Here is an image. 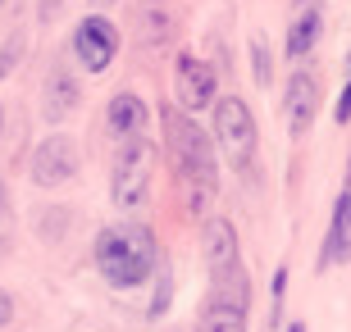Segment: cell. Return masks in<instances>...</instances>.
I'll list each match as a JSON object with an SVG mask.
<instances>
[{
  "label": "cell",
  "mask_w": 351,
  "mask_h": 332,
  "mask_svg": "<svg viewBox=\"0 0 351 332\" xmlns=\"http://www.w3.org/2000/svg\"><path fill=\"white\" fill-rule=\"evenodd\" d=\"M32 182L37 187H46V192H55V187H64V182L78 178V168H82V155L78 146L69 137H60V132H51V137L41 141L37 151H32Z\"/></svg>",
  "instance_id": "7"
},
{
  "label": "cell",
  "mask_w": 351,
  "mask_h": 332,
  "mask_svg": "<svg viewBox=\"0 0 351 332\" xmlns=\"http://www.w3.org/2000/svg\"><path fill=\"white\" fill-rule=\"evenodd\" d=\"M210 137H215V146H219V155L228 159L233 168H247L251 155H256V118H251L247 101L242 96H223V101H215V128H210Z\"/></svg>",
  "instance_id": "5"
},
{
  "label": "cell",
  "mask_w": 351,
  "mask_h": 332,
  "mask_svg": "<svg viewBox=\"0 0 351 332\" xmlns=\"http://www.w3.org/2000/svg\"><path fill=\"white\" fill-rule=\"evenodd\" d=\"M156 159H160V151L146 137L119 141L114 168H110V201H114V209L132 214V209H142V205H146V196H151V178H156Z\"/></svg>",
  "instance_id": "3"
},
{
  "label": "cell",
  "mask_w": 351,
  "mask_h": 332,
  "mask_svg": "<svg viewBox=\"0 0 351 332\" xmlns=\"http://www.w3.org/2000/svg\"><path fill=\"white\" fill-rule=\"evenodd\" d=\"M10 214V192H5V178H0V218Z\"/></svg>",
  "instance_id": "20"
},
{
  "label": "cell",
  "mask_w": 351,
  "mask_h": 332,
  "mask_svg": "<svg viewBox=\"0 0 351 332\" xmlns=\"http://www.w3.org/2000/svg\"><path fill=\"white\" fill-rule=\"evenodd\" d=\"M328 264H351V192H342L338 205H333V223H328L319 268H328Z\"/></svg>",
  "instance_id": "13"
},
{
  "label": "cell",
  "mask_w": 351,
  "mask_h": 332,
  "mask_svg": "<svg viewBox=\"0 0 351 332\" xmlns=\"http://www.w3.org/2000/svg\"><path fill=\"white\" fill-rule=\"evenodd\" d=\"M173 96H178L182 110L201 114L206 105H215V68L206 60H196L192 51H182L173 60Z\"/></svg>",
  "instance_id": "8"
},
{
  "label": "cell",
  "mask_w": 351,
  "mask_h": 332,
  "mask_svg": "<svg viewBox=\"0 0 351 332\" xmlns=\"http://www.w3.org/2000/svg\"><path fill=\"white\" fill-rule=\"evenodd\" d=\"M105 123H110V132H114L119 141H128V137H142V132H146L151 110L142 105V96H132V91H114L110 105H105Z\"/></svg>",
  "instance_id": "11"
},
{
  "label": "cell",
  "mask_w": 351,
  "mask_h": 332,
  "mask_svg": "<svg viewBox=\"0 0 351 332\" xmlns=\"http://www.w3.org/2000/svg\"><path fill=\"white\" fill-rule=\"evenodd\" d=\"M251 73H256V87H269L274 82V55L265 37H251Z\"/></svg>",
  "instance_id": "16"
},
{
  "label": "cell",
  "mask_w": 351,
  "mask_h": 332,
  "mask_svg": "<svg viewBox=\"0 0 351 332\" xmlns=\"http://www.w3.org/2000/svg\"><path fill=\"white\" fill-rule=\"evenodd\" d=\"M215 287L206 296V309L196 319V332H247L251 323V278L247 268L233 264L228 273H215Z\"/></svg>",
  "instance_id": "4"
},
{
  "label": "cell",
  "mask_w": 351,
  "mask_h": 332,
  "mask_svg": "<svg viewBox=\"0 0 351 332\" xmlns=\"http://www.w3.org/2000/svg\"><path fill=\"white\" fill-rule=\"evenodd\" d=\"M333 118H338V128H342V123H351V82L342 87V96H338V110H333Z\"/></svg>",
  "instance_id": "18"
},
{
  "label": "cell",
  "mask_w": 351,
  "mask_h": 332,
  "mask_svg": "<svg viewBox=\"0 0 351 332\" xmlns=\"http://www.w3.org/2000/svg\"><path fill=\"white\" fill-rule=\"evenodd\" d=\"M173 37V18L165 10H146L142 14V41L146 46H165Z\"/></svg>",
  "instance_id": "15"
},
{
  "label": "cell",
  "mask_w": 351,
  "mask_h": 332,
  "mask_svg": "<svg viewBox=\"0 0 351 332\" xmlns=\"http://www.w3.org/2000/svg\"><path fill=\"white\" fill-rule=\"evenodd\" d=\"M319 32H324V14L315 0H306V10H297L287 23V60H306L319 46Z\"/></svg>",
  "instance_id": "14"
},
{
  "label": "cell",
  "mask_w": 351,
  "mask_h": 332,
  "mask_svg": "<svg viewBox=\"0 0 351 332\" xmlns=\"http://www.w3.org/2000/svg\"><path fill=\"white\" fill-rule=\"evenodd\" d=\"M347 68H351V55H347Z\"/></svg>",
  "instance_id": "22"
},
{
  "label": "cell",
  "mask_w": 351,
  "mask_h": 332,
  "mask_svg": "<svg viewBox=\"0 0 351 332\" xmlns=\"http://www.w3.org/2000/svg\"><path fill=\"white\" fill-rule=\"evenodd\" d=\"M201 259H206L210 278L215 273H228L233 264H242L233 218H206V228H201Z\"/></svg>",
  "instance_id": "9"
},
{
  "label": "cell",
  "mask_w": 351,
  "mask_h": 332,
  "mask_svg": "<svg viewBox=\"0 0 351 332\" xmlns=\"http://www.w3.org/2000/svg\"><path fill=\"white\" fill-rule=\"evenodd\" d=\"M0 132H5V110H0Z\"/></svg>",
  "instance_id": "21"
},
{
  "label": "cell",
  "mask_w": 351,
  "mask_h": 332,
  "mask_svg": "<svg viewBox=\"0 0 351 332\" xmlns=\"http://www.w3.org/2000/svg\"><path fill=\"white\" fill-rule=\"evenodd\" d=\"M165 146H169V164L178 173V182L187 187V214H206L215 205L219 192V168H215V137H210L196 118L178 114V110H165Z\"/></svg>",
  "instance_id": "1"
},
{
  "label": "cell",
  "mask_w": 351,
  "mask_h": 332,
  "mask_svg": "<svg viewBox=\"0 0 351 332\" xmlns=\"http://www.w3.org/2000/svg\"><path fill=\"white\" fill-rule=\"evenodd\" d=\"M78 96H82L78 82L55 64L51 73H46V82H41V114H46V123H64V118L78 110Z\"/></svg>",
  "instance_id": "12"
},
{
  "label": "cell",
  "mask_w": 351,
  "mask_h": 332,
  "mask_svg": "<svg viewBox=\"0 0 351 332\" xmlns=\"http://www.w3.org/2000/svg\"><path fill=\"white\" fill-rule=\"evenodd\" d=\"M315 114H319V82L301 68V73H292V82H287V128H292V137H306Z\"/></svg>",
  "instance_id": "10"
},
{
  "label": "cell",
  "mask_w": 351,
  "mask_h": 332,
  "mask_svg": "<svg viewBox=\"0 0 351 332\" xmlns=\"http://www.w3.org/2000/svg\"><path fill=\"white\" fill-rule=\"evenodd\" d=\"M10 319H14V296L5 292V287H0V328H5Z\"/></svg>",
  "instance_id": "19"
},
{
  "label": "cell",
  "mask_w": 351,
  "mask_h": 332,
  "mask_svg": "<svg viewBox=\"0 0 351 332\" xmlns=\"http://www.w3.org/2000/svg\"><path fill=\"white\" fill-rule=\"evenodd\" d=\"M119 55V27L105 18V14H87L78 27H73V60H78L87 73H105Z\"/></svg>",
  "instance_id": "6"
},
{
  "label": "cell",
  "mask_w": 351,
  "mask_h": 332,
  "mask_svg": "<svg viewBox=\"0 0 351 332\" xmlns=\"http://www.w3.org/2000/svg\"><path fill=\"white\" fill-rule=\"evenodd\" d=\"M19 55H23V32H14V37L0 46V77H10V68L19 64Z\"/></svg>",
  "instance_id": "17"
},
{
  "label": "cell",
  "mask_w": 351,
  "mask_h": 332,
  "mask_svg": "<svg viewBox=\"0 0 351 332\" xmlns=\"http://www.w3.org/2000/svg\"><path fill=\"white\" fill-rule=\"evenodd\" d=\"M156 259H160V246L146 223H114V228H105L96 237V268L119 292L142 287L156 273Z\"/></svg>",
  "instance_id": "2"
}]
</instances>
